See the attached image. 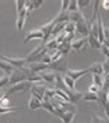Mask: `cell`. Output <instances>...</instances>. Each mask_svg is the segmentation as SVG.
I'll use <instances>...</instances> for the list:
<instances>
[{"mask_svg":"<svg viewBox=\"0 0 109 123\" xmlns=\"http://www.w3.org/2000/svg\"><path fill=\"white\" fill-rule=\"evenodd\" d=\"M32 87V83L30 82H21V83H17L12 84V86H8L6 89V95H11V94H15V93H25L28 90H30Z\"/></svg>","mask_w":109,"mask_h":123,"instance_id":"cell-1","label":"cell"},{"mask_svg":"<svg viewBox=\"0 0 109 123\" xmlns=\"http://www.w3.org/2000/svg\"><path fill=\"white\" fill-rule=\"evenodd\" d=\"M48 69L50 71H53L55 73H62V72H68V67H66V57H61L58 61H54L51 62L48 65Z\"/></svg>","mask_w":109,"mask_h":123,"instance_id":"cell-2","label":"cell"},{"mask_svg":"<svg viewBox=\"0 0 109 123\" xmlns=\"http://www.w3.org/2000/svg\"><path fill=\"white\" fill-rule=\"evenodd\" d=\"M47 87H48V86H44V84H42V83H35V84H32V87H30V94H32L33 97H36L37 100L44 101Z\"/></svg>","mask_w":109,"mask_h":123,"instance_id":"cell-3","label":"cell"},{"mask_svg":"<svg viewBox=\"0 0 109 123\" xmlns=\"http://www.w3.org/2000/svg\"><path fill=\"white\" fill-rule=\"evenodd\" d=\"M0 58H1V60H4V61H7L8 64H11V65L15 68V69H22V68H25L28 65L25 57H19V58H17V57H4V55H0Z\"/></svg>","mask_w":109,"mask_h":123,"instance_id":"cell-4","label":"cell"},{"mask_svg":"<svg viewBox=\"0 0 109 123\" xmlns=\"http://www.w3.org/2000/svg\"><path fill=\"white\" fill-rule=\"evenodd\" d=\"M30 40H39V42L43 43L44 35H43V32H42V29L37 28V29H33V31H30V32H28V35L25 36V39H24V44L29 43Z\"/></svg>","mask_w":109,"mask_h":123,"instance_id":"cell-5","label":"cell"},{"mask_svg":"<svg viewBox=\"0 0 109 123\" xmlns=\"http://www.w3.org/2000/svg\"><path fill=\"white\" fill-rule=\"evenodd\" d=\"M21 82H26V73L24 71V68L22 69H15L14 73L10 76V86L21 83Z\"/></svg>","mask_w":109,"mask_h":123,"instance_id":"cell-6","label":"cell"},{"mask_svg":"<svg viewBox=\"0 0 109 123\" xmlns=\"http://www.w3.org/2000/svg\"><path fill=\"white\" fill-rule=\"evenodd\" d=\"M54 26H55V24L53 22V19H51L50 22L44 24V25H42V26H40V29H42V32H43V35H44L43 44H44V43H47V42L53 37V29H54Z\"/></svg>","mask_w":109,"mask_h":123,"instance_id":"cell-7","label":"cell"},{"mask_svg":"<svg viewBox=\"0 0 109 123\" xmlns=\"http://www.w3.org/2000/svg\"><path fill=\"white\" fill-rule=\"evenodd\" d=\"M30 17V12L28 11L26 8L24 10V11H21L19 14H17V22H15V28L17 31L19 32V31H22V28H24V25H25V22H26V19Z\"/></svg>","mask_w":109,"mask_h":123,"instance_id":"cell-8","label":"cell"},{"mask_svg":"<svg viewBox=\"0 0 109 123\" xmlns=\"http://www.w3.org/2000/svg\"><path fill=\"white\" fill-rule=\"evenodd\" d=\"M90 24H88V19L87 18H84L83 21H80V22L76 24V32L79 35H82V36H87L90 35Z\"/></svg>","mask_w":109,"mask_h":123,"instance_id":"cell-9","label":"cell"},{"mask_svg":"<svg viewBox=\"0 0 109 123\" xmlns=\"http://www.w3.org/2000/svg\"><path fill=\"white\" fill-rule=\"evenodd\" d=\"M42 80H44L47 84H53V87H55V80H57V73L53 71H44L40 73Z\"/></svg>","mask_w":109,"mask_h":123,"instance_id":"cell-10","label":"cell"},{"mask_svg":"<svg viewBox=\"0 0 109 123\" xmlns=\"http://www.w3.org/2000/svg\"><path fill=\"white\" fill-rule=\"evenodd\" d=\"M64 91L68 94V97H69V101H71L72 104H76V102H79L80 100H83V93H82V91H79V90L65 89Z\"/></svg>","mask_w":109,"mask_h":123,"instance_id":"cell-11","label":"cell"},{"mask_svg":"<svg viewBox=\"0 0 109 123\" xmlns=\"http://www.w3.org/2000/svg\"><path fill=\"white\" fill-rule=\"evenodd\" d=\"M32 72H35V73H42V72H44V71H48V65L47 64H44V62H32V64H28L26 65Z\"/></svg>","mask_w":109,"mask_h":123,"instance_id":"cell-12","label":"cell"},{"mask_svg":"<svg viewBox=\"0 0 109 123\" xmlns=\"http://www.w3.org/2000/svg\"><path fill=\"white\" fill-rule=\"evenodd\" d=\"M87 73H90L88 68H86V69H68L66 75H68V76H71V78L76 82V80H79L82 76L87 75Z\"/></svg>","mask_w":109,"mask_h":123,"instance_id":"cell-13","label":"cell"},{"mask_svg":"<svg viewBox=\"0 0 109 123\" xmlns=\"http://www.w3.org/2000/svg\"><path fill=\"white\" fill-rule=\"evenodd\" d=\"M43 50H44V44H43V43H42V44H39V46H36V47H35V50H32L26 57H25L26 64H30V62H33V60H35V58H36V57H37Z\"/></svg>","mask_w":109,"mask_h":123,"instance_id":"cell-14","label":"cell"},{"mask_svg":"<svg viewBox=\"0 0 109 123\" xmlns=\"http://www.w3.org/2000/svg\"><path fill=\"white\" fill-rule=\"evenodd\" d=\"M53 22L54 24H68L69 22V11H62V10H60V12L53 19Z\"/></svg>","mask_w":109,"mask_h":123,"instance_id":"cell-15","label":"cell"},{"mask_svg":"<svg viewBox=\"0 0 109 123\" xmlns=\"http://www.w3.org/2000/svg\"><path fill=\"white\" fill-rule=\"evenodd\" d=\"M42 105H43V101L37 100V98H36V97H33V95L29 97V101H28V109H29V111H36V109H40Z\"/></svg>","mask_w":109,"mask_h":123,"instance_id":"cell-16","label":"cell"},{"mask_svg":"<svg viewBox=\"0 0 109 123\" xmlns=\"http://www.w3.org/2000/svg\"><path fill=\"white\" fill-rule=\"evenodd\" d=\"M88 71L91 75H105L104 73V64L102 62H94L88 67Z\"/></svg>","mask_w":109,"mask_h":123,"instance_id":"cell-17","label":"cell"},{"mask_svg":"<svg viewBox=\"0 0 109 123\" xmlns=\"http://www.w3.org/2000/svg\"><path fill=\"white\" fill-rule=\"evenodd\" d=\"M0 69L3 71V75H8V76H11L14 73V71H15V68L12 67L11 64H8L7 61L1 60V58H0Z\"/></svg>","mask_w":109,"mask_h":123,"instance_id":"cell-18","label":"cell"},{"mask_svg":"<svg viewBox=\"0 0 109 123\" xmlns=\"http://www.w3.org/2000/svg\"><path fill=\"white\" fill-rule=\"evenodd\" d=\"M86 37H79V39H75L73 42H72V50H75L76 53H79V51H82V49L86 46Z\"/></svg>","mask_w":109,"mask_h":123,"instance_id":"cell-19","label":"cell"},{"mask_svg":"<svg viewBox=\"0 0 109 123\" xmlns=\"http://www.w3.org/2000/svg\"><path fill=\"white\" fill-rule=\"evenodd\" d=\"M87 43H88V46H90L93 50H101V47H102V43H101V42L98 40V37H95V36H91V35H88Z\"/></svg>","mask_w":109,"mask_h":123,"instance_id":"cell-20","label":"cell"},{"mask_svg":"<svg viewBox=\"0 0 109 123\" xmlns=\"http://www.w3.org/2000/svg\"><path fill=\"white\" fill-rule=\"evenodd\" d=\"M84 15H83L82 11H76V12H69V22H73V24H77L84 19Z\"/></svg>","mask_w":109,"mask_h":123,"instance_id":"cell-21","label":"cell"},{"mask_svg":"<svg viewBox=\"0 0 109 123\" xmlns=\"http://www.w3.org/2000/svg\"><path fill=\"white\" fill-rule=\"evenodd\" d=\"M42 108H43V109H46L47 112H50V113L55 115V116H58V112H57V109L54 108V105H53L51 100H44V101H43V105H42Z\"/></svg>","mask_w":109,"mask_h":123,"instance_id":"cell-22","label":"cell"},{"mask_svg":"<svg viewBox=\"0 0 109 123\" xmlns=\"http://www.w3.org/2000/svg\"><path fill=\"white\" fill-rule=\"evenodd\" d=\"M76 112L77 111H65V113H64L62 117H61L62 123H72V120H73L75 116H76Z\"/></svg>","mask_w":109,"mask_h":123,"instance_id":"cell-23","label":"cell"},{"mask_svg":"<svg viewBox=\"0 0 109 123\" xmlns=\"http://www.w3.org/2000/svg\"><path fill=\"white\" fill-rule=\"evenodd\" d=\"M62 78H64V83H65L66 89H69V90H76V82H75V80H73L71 76H68V75L65 73Z\"/></svg>","mask_w":109,"mask_h":123,"instance_id":"cell-24","label":"cell"},{"mask_svg":"<svg viewBox=\"0 0 109 123\" xmlns=\"http://www.w3.org/2000/svg\"><path fill=\"white\" fill-rule=\"evenodd\" d=\"M71 50H72V44L71 43H66L65 42V43H61V44L58 46V51H60L64 57L68 55V53H69Z\"/></svg>","mask_w":109,"mask_h":123,"instance_id":"cell-25","label":"cell"},{"mask_svg":"<svg viewBox=\"0 0 109 123\" xmlns=\"http://www.w3.org/2000/svg\"><path fill=\"white\" fill-rule=\"evenodd\" d=\"M58 42H57V39L55 37H51V39L47 42V43H44V47L47 49V50H58Z\"/></svg>","mask_w":109,"mask_h":123,"instance_id":"cell-26","label":"cell"},{"mask_svg":"<svg viewBox=\"0 0 109 123\" xmlns=\"http://www.w3.org/2000/svg\"><path fill=\"white\" fill-rule=\"evenodd\" d=\"M93 84H95L98 89H102V86H104V75H93Z\"/></svg>","mask_w":109,"mask_h":123,"instance_id":"cell-27","label":"cell"},{"mask_svg":"<svg viewBox=\"0 0 109 123\" xmlns=\"http://www.w3.org/2000/svg\"><path fill=\"white\" fill-rule=\"evenodd\" d=\"M10 86V76L8 75H1L0 76V90L7 89Z\"/></svg>","mask_w":109,"mask_h":123,"instance_id":"cell-28","label":"cell"},{"mask_svg":"<svg viewBox=\"0 0 109 123\" xmlns=\"http://www.w3.org/2000/svg\"><path fill=\"white\" fill-rule=\"evenodd\" d=\"M83 100L86 101H97L98 102V94L97 93H91V91H86L83 94Z\"/></svg>","mask_w":109,"mask_h":123,"instance_id":"cell-29","label":"cell"},{"mask_svg":"<svg viewBox=\"0 0 109 123\" xmlns=\"http://www.w3.org/2000/svg\"><path fill=\"white\" fill-rule=\"evenodd\" d=\"M57 97V93H55V87H47L46 90V97H44V100H53Z\"/></svg>","mask_w":109,"mask_h":123,"instance_id":"cell-30","label":"cell"},{"mask_svg":"<svg viewBox=\"0 0 109 123\" xmlns=\"http://www.w3.org/2000/svg\"><path fill=\"white\" fill-rule=\"evenodd\" d=\"M15 6H17V14H19L21 11H24L26 8V0H17Z\"/></svg>","mask_w":109,"mask_h":123,"instance_id":"cell-31","label":"cell"},{"mask_svg":"<svg viewBox=\"0 0 109 123\" xmlns=\"http://www.w3.org/2000/svg\"><path fill=\"white\" fill-rule=\"evenodd\" d=\"M91 123H108V119H105V117H101L98 116L97 113H91Z\"/></svg>","mask_w":109,"mask_h":123,"instance_id":"cell-32","label":"cell"},{"mask_svg":"<svg viewBox=\"0 0 109 123\" xmlns=\"http://www.w3.org/2000/svg\"><path fill=\"white\" fill-rule=\"evenodd\" d=\"M19 109H21V106H11V108H3V106H0V115H3V113H12V112L19 111Z\"/></svg>","mask_w":109,"mask_h":123,"instance_id":"cell-33","label":"cell"},{"mask_svg":"<svg viewBox=\"0 0 109 123\" xmlns=\"http://www.w3.org/2000/svg\"><path fill=\"white\" fill-rule=\"evenodd\" d=\"M90 4H93V1H90V0H77L79 11H80V10H83V8H87Z\"/></svg>","mask_w":109,"mask_h":123,"instance_id":"cell-34","label":"cell"},{"mask_svg":"<svg viewBox=\"0 0 109 123\" xmlns=\"http://www.w3.org/2000/svg\"><path fill=\"white\" fill-rule=\"evenodd\" d=\"M76 32V24L68 22L65 25V33H75Z\"/></svg>","mask_w":109,"mask_h":123,"instance_id":"cell-35","label":"cell"},{"mask_svg":"<svg viewBox=\"0 0 109 123\" xmlns=\"http://www.w3.org/2000/svg\"><path fill=\"white\" fill-rule=\"evenodd\" d=\"M69 12H76L79 11V6H77V0H71V4H69V8H68Z\"/></svg>","mask_w":109,"mask_h":123,"instance_id":"cell-36","label":"cell"},{"mask_svg":"<svg viewBox=\"0 0 109 123\" xmlns=\"http://www.w3.org/2000/svg\"><path fill=\"white\" fill-rule=\"evenodd\" d=\"M0 106H3V108H11L10 106V97L8 95H4L0 100Z\"/></svg>","mask_w":109,"mask_h":123,"instance_id":"cell-37","label":"cell"},{"mask_svg":"<svg viewBox=\"0 0 109 123\" xmlns=\"http://www.w3.org/2000/svg\"><path fill=\"white\" fill-rule=\"evenodd\" d=\"M69 4H71V0H62V1H61V10H62V11H68Z\"/></svg>","mask_w":109,"mask_h":123,"instance_id":"cell-38","label":"cell"},{"mask_svg":"<svg viewBox=\"0 0 109 123\" xmlns=\"http://www.w3.org/2000/svg\"><path fill=\"white\" fill-rule=\"evenodd\" d=\"M43 0H32V6L33 8H39V7H42L43 6Z\"/></svg>","mask_w":109,"mask_h":123,"instance_id":"cell-39","label":"cell"},{"mask_svg":"<svg viewBox=\"0 0 109 123\" xmlns=\"http://www.w3.org/2000/svg\"><path fill=\"white\" fill-rule=\"evenodd\" d=\"M102 64H104V73L106 75V73H109V58H106Z\"/></svg>","mask_w":109,"mask_h":123,"instance_id":"cell-40","label":"cell"},{"mask_svg":"<svg viewBox=\"0 0 109 123\" xmlns=\"http://www.w3.org/2000/svg\"><path fill=\"white\" fill-rule=\"evenodd\" d=\"M101 51H102V54H104L106 58H109V49L106 47V44H102V47H101Z\"/></svg>","mask_w":109,"mask_h":123,"instance_id":"cell-41","label":"cell"},{"mask_svg":"<svg viewBox=\"0 0 109 123\" xmlns=\"http://www.w3.org/2000/svg\"><path fill=\"white\" fill-rule=\"evenodd\" d=\"M99 90H101V89H98V87H97L95 84H91V86L88 87L87 91H91V93H97V94H98V91H99Z\"/></svg>","mask_w":109,"mask_h":123,"instance_id":"cell-42","label":"cell"},{"mask_svg":"<svg viewBox=\"0 0 109 123\" xmlns=\"http://www.w3.org/2000/svg\"><path fill=\"white\" fill-rule=\"evenodd\" d=\"M101 6L104 7L105 10H109V0H102L101 1Z\"/></svg>","mask_w":109,"mask_h":123,"instance_id":"cell-43","label":"cell"},{"mask_svg":"<svg viewBox=\"0 0 109 123\" xmlns=\"http://www.w3.org/2000/svg\"><path fill=\"white\" fill-rule=\"evenodd\" d=\"M104 108H105V113H106V119H108V122H109V102L105 104Z\"/></svg>","mask_w":109,"mask_h":123,"instance_id":"cell-44","label":"cell"},{"mask_svg":"<svg viewBox=\"0 0 109 123\" xmlns=\"http://www.w3.org/2000/svg\"><path fill=\"white\" fill-rule=\"evenodd\" d=\"M108 102H109V91H108Z\"/></svg>","mask_w":109,"mask_h":123,"instance_id":"cell-45","label":"cell"}]
</instances>
